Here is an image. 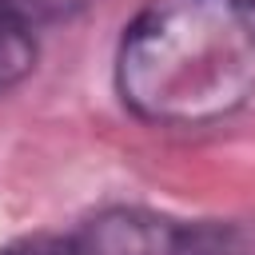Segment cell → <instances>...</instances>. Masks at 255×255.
<instances>
[{
	"mask_svg": "<svg viewBox=\"0 0 255 255\" xmlns=\"http://www.w3.org/2000/svg\"><path fill=\"white\" fill-rule=\"evenodd\" d=\"M239 4H243V8H247V12L255 16V0H239Z\"/></svg>",
	"mask_w": 255,
	"mask_h": 255,
	"instance_id": "obj_5",
	"label": "cell"
},
{
	"mask_svg": "<svg viewBox=\"0 0 255 255\" xmlns=\"http://www.w3.org/2000/svg\"><path fill=\"white\" fill-rule=\"evenodd\" d=\"M112 80L139 124L211 128L255 96V16L239 0H143Z\"/></svg>",
	"mask_w": 255,
	"mask_h": 255,
	"instance_id": "obj_1",
	"label": "cell"
},
{
	"mask_svg": "<svg viewBox=\"0 0 255 255\" xmlns=\"http://www.w3.org/2000/svg\"><path fill=\"white\" fill-rule=\"evenodd\" d=\"M36 56H40V40H36V32L0 20V96L12 92L16 84H24V80L32 76Z\"/></svg>",
	"mask_w": 255,
	"mask_h": 255,
	"instance_id": "obj_3",
	"label": "cell"
},
{
	"mask_svg": "<svg viewBox=\"0 0 255 255\" xmlns=\"http://www.w3.org/2000/svg\"><path fill=\"white\" fill-rule=\"evenodd\" d=\"M92 4H100V0H0V20L28 28V32H40L48 24H60V20L88 12Z\"/></svg>",
	"mask_w": 255,
	"mask_h": 255,
	"instance_id": "obj_4",
	"label": "cell"
},
{
	"mask_svg": "<svg viewBox=\"0 0 255 255\" xmlns=\"http://www.w3.org/2000/svg\"><path fill=\"white\" fill-rule=\"evenodd\" d=\"M227 227L187 223L155 207H104L60 239V255H223Z\"/></svg>",
	"mask_w": 255,
	"mask_h": 255,
	"instance_id": "obj_2",
	"label": "cell"
}]
</instances>
